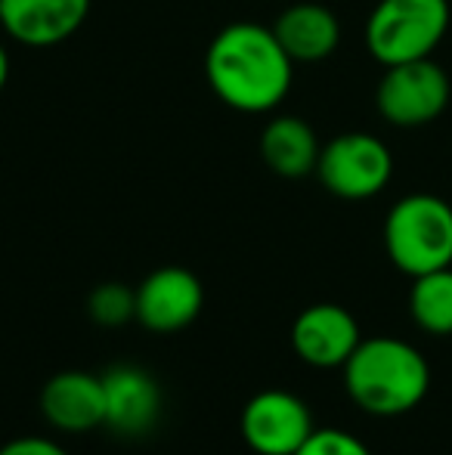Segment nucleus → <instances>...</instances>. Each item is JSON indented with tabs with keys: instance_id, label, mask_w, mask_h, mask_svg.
<instances>
[{
	"instance_id": "obj_1",
	"label": "nucleus",
	"mask_w": 452,
	"mask_h": 455,
	"mask_svg": "<svg viewBox=\"0 0 452 455\" xmlns=\"http://www.w3.org/2000/svg\"><path fill=\"white\" fill-rule=\"evenodd\" d=\"M295 62L260 22H233L214 35L205 78L224 106L245 115L273 112L291 91Z\"/></svg>"
},
{
	"instance_id": "obj_2",
	"label": "nucleus",
	"mask_w": 452,
	"mask_h": 455,
	"mask_svg": "<svg viewBox=\"0 0 452 455\" xmlns=\"http://www.w3.org/2000/svg\"><path fill=\"white\" fill-rule=\"evenodd\" d=\"M347 396L375 419H397L418 406L431 390V365L403 338H362L344 363Z\"/></svg>"
},
{
	"instance_id": "obj_3",
	"label": "nucleus",
	"mask_w": 452,
	"mask_h": 455,
	"mask_svg": "<svg viewBox=\"0 0 452 455\" xmlns=\"http://www.w3.org/2000/svg\"><path fill=\"white\" fill-rule=\"evenodd\" d=\"M385 251L412 279L452 267V204L431 192L403 196L385 217Z\"/></svg>"
},
{
	"instance_id": "obj_4",
	"label": "nucleus",
	"mask_w": 452,
	"mask_h": 455,
	"mask_svg": "<svg viewBox=\"0 0 452 455\" xmlns=\"http://www.w3.org/2000/svg\"><path fill=\"white\" fill-rule=\"evenodd\" d=\"M449 0H378L366 22V47L381 66L424 60L449 28Z\"/></svg>"
},
{
	"instance_id": "obj_5",
	"label": "nucleus",
	"mask_w": 452,
	"mask_h": 455,
	"mask_svg": "<svg viewBox=\"0 0 452 455\" xmlns=\"http://www.w3.org/2000/svg\"><path fill=\"white\" fill-rule=\"evenodd\" d=\"M449 75L431 56L400 66H385V78L375 91L378 115L393 127H424L449 106Z\"/></svg>"
},
{
	"instance_id": "obj_6",
	"label": "nucleus",
	"mask_w": 452,
	"mask_h": 455,
	"mask_svg": "<svg viewBox=\"0 0 452 455\" xmlns=\"http://www.w3.org/2000/svg\"><path fill=\"white\" fill-rule=\"evenodd\" d=\"M316 177L344 202H366L391 183L393 156L372 133H341L320 149Z\"/></svg>"
},
{
	"instance_id": "obj_7",
	"label": "nucleus",
	"mask_w": 452,
	"mask_h": 455,
	"mask_svg": "<svg viewBox=\"0 0 452 455\" xmlns=\"http://www.w3.org/2000/svg\"><path fill=\"white\" fill-rule=\"evenodd\" d=\"M239 431L251 452L295 455L316 431V425L301 396L282 387H266L245 403Z\"/></svg>"
},
{
	"instance_id": "obj_8",
	"label": "nucleus",
	"mask_w": 452,
	"mask_h": 455,
	"mask_svg": "<svg viewBox=\"0 0 452 455\" xmlns=\"http://www.w3.org/2000/svg\"><path fill=\"white\" fill-rule=\"evenodd\" d=\"M205 307L202 279L186 267H158L137 285V323L155 335L193 325Z\"/></svg>"
},
{
	"instance_id": "obj_9",
	"label": "nucleus",
	"mask_w": 452,
	"mask_h": 455,
	"mask_svg": "<svg viewBox=\"0 0 452 455\" xmlns=\"http://www.w3.org/2000/svg\"><path fill=\"white\" fill-rule=\"evenodd\" d=\"M360 341V323L341 304H313L291 323V350L310 369H344Z\"/></svg>"
},
{
	"instance_id": "obj_10",
	"label": "nucleus",
	"mask_w": 452,
	"mask_h": 455,
	"mask_svg": "<svg viewBox=\"0 0 452 455\" xmlns=\"http://www.w3.org/2000/svg\"><path fill=\"white\" fill-rule=\"evenodd\" d=\"M106 390V425L112 434L127 440L146 437L162 419V384L155 375L133 363H118L103 371Z\"/></svg>"
},
{
	"instance_id": "obj_11",
	"label": "nucleus",
	"mask_w": 452,
	"mask_h": 455,
	"mask_svg": "<svg viewBox=\"0 0 452 455\" xmlns=\"http://www.w3.org/2000/svg\"><path fill=\"white\" fill-rule=\"evenodd\" d=\"M41 415L50 427L62 434H87L106 425L103 375L81 369H66L47 378L37 396Z\"/></svg>"
},
{
	"instance_id": "obj_12",
	"label": "nucleus",
	"mask_w": 452,
	"mask_h": 455,
	"mask_svg": "<svg viewBox=\"0 0 452 455\" xmlns=\"http://www.w3.org/2000/svg\"><path fill=\"white\" fill-rule=\"evenodd\" d=\"M91 0H0V25L25 47H56L84 25Z\"/></svg>"
},
{
	"instance_id": "obj_13",
	"label": "nucleus",
	"mask_w": 452,
	"mask_h": 455,
	"mask_svg": "<svg viewBox=\"0 0 452 455\" xmlns=\"http://www.w3.org/2000/svg\"><path fill=\"white\" fill-rule=\"evenodd\" d=\"M273 35L282 44L289 60L295 62H322L338 50L341 44V22L329 6L304 0V4H291L289 10L279 12Z\"/></svg>"
},
{
	"instance_id": "obj_14",
	"label": "nucleus",
	"mask_w": 452,
	"mask_h": 455,
	"mask_svg": "<svg viewBox=\"0 0 452 455\" xmlns=\"http://www.w3.org/2000/svg\"><path fill=\"white\" fill-rule=\"evenodd\" d=\"M260 158L273 174L285 177V180H301V177L316 174V162H320V140H316L313 127L304 118L295 115H279L260 133Z\"/></svg>"
},
{
	"instance_id": "obj_15",
	"label": "nucleus",
	"mask_w": 452,
	"mask_h": 455,
	"mask_svg": "<svg viewBox=\"0 0 452 455\" xmlns=\"http://www.w3.org/2000/svg\"><path fill=\"white\" fill-rule=\"evenodd\" d=\"M409 313L428 335H452V267L412 279Z\"/></svg>"
},
{
	"instance_id": "obj_16",
	"label": "nucleus",
	"mask_w": 452,
	"mask_h": 455,
	"mask_svg": "<svg viewBox=\"0 0 452 455\" xmlns=\"http://www.w3.org/2000/svg\"><path fill=\"white\" fill-rule=\"evenodd\" d=\"M87 316L103 329L137 323V288L124 282H103L87 294Z\"/></svg>"
},
{
	"instance_id": "obj_17",
	"label": "nucleus",
	"mask_w": 452,
	"mask_h": 455,
	"mask_svg": "<svg viewBox=\"0 0 452 455\" xmlns=\"http://www.w3.org/2000/svg\"><path fill=\"white\" fill-rule=\"evenodd\" d=\"M295 455H372V450L341 427H316Z\"/></svg>"
},
{
	"instance_id": "obj_18",
	"label": "nucleus",
	"mask_w": 452,
	"mask_h": 455,
	"mask_svg": "<svg viewBox=\"0 0 452 455\" xmlns=\"http://www.w3.org/2000/svg\"><path fill=\"white\" fill-rule=\"evenodd\" d=\"M0 455H68V450L50 437H16L0 446Z\"/></svg>"
},
{
	"instance_id": "obj_19",
	"label": "nucleus",
	"mask_w": 452,
	"mask_h": 455,
	"mask_svg": "<svg viewBox=\"0 0 452 455\" xmlns=\"http://www.w3.org/2000/svg\"><path fill=\"white\" fill-rule=\"evenodd\" d=\"M6 81H10V56H6L4 44H0V93H4Z\"/></svg>"
}]
</instances>
